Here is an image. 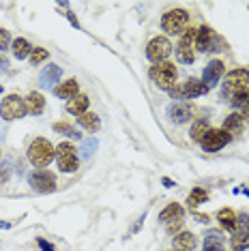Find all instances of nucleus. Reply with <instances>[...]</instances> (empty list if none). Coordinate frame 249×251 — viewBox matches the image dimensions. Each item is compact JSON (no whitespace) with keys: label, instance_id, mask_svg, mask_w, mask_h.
Here are the masks:
<instances>
[{"label":"nucleus","instance_id":"35","mask_svg":"<svg viewBox=\"0 0 249 251\" xmlns=\"http://www.w3.org/2000/svg\"><path fill=\"white\" fill-rule=\"evenodd\" d=\"M37 243H39V247H41L43 251H54V247H52V245H50L48 241H43V238H39Z\"/></svg>","mask_w":249,"mask_h":251},{"label":"nucleus","instance_id":"17","mask_svg":"<svg viewBox=\"0 0 249 251\" xmlns=\"http://www.w3.org/2000/svg\"><path fill=\"white\" fill-rule=\"evenodd\" d=\"M243 127H245V118L241 116V114H228L225 116V121H224V131L230 135H239L241 131H243Z\"/></svg>","mask_w":249,"mask_h":251},{"label":"nucleus","instance_id":"13","mask_svg":"<svg viewBox=\"0 0 249 251\" xmlns=\"http://www.w3.org/2000/svg\"><path fill=\"white\" fill-rule=\"evenodd\" d=\"M180 93H183V99H196V97H202L208 93V86L202 79L198 77H189L185 84H180Z\"/></svg>","mask_w":249,"mask_h":251},{"label":"nucleus","instance_id":"36","mask_svg":"<svg viewBox=\"0 0 249 251\" xmlns=\"http://www.w3.org/2000/svg\"><path fill=\"white\" fill-rule=\"evenodd\" d=\"M7 67H9L7 56H2V54H0V71H7Z\"/></svg>","mask_w":249,"mask_h":251},{"label":"nucleus","instance_id":"28","mask_svg":"<svg viewBox=\"0 0 249 251\" xmlns=\"http://www.w3.org/2000/svg\"><path fill=\"white\" fill-rule=\"evenodd\" d=\"M60 67H56V65H50L48 69H45L43 73V86H52V84H56L60 79Z\"/></svg>","mask_w":249,"mask_h":251},{"label":"nucleus","instance_id":"33","mask_svg":"<svg viewBox=\"0 0 249 251\" xmlns=\"http://www.w3.org/2000/svg\"><path fill=\"white\" fill-rule=\"evenodd\" d=\"M180 227H183V219H176V221L166 224V230H168V234H172V236H176V234L180 232Z\"/></svg>","mask_w":249,"mask_h":251},{"label":"nucleus","instance_id":"9","mask_svg":"<svg viewBox=\"0 0 249 251\" xmlns=\"http://www.w3.org/2000/svg\"><path fill=\"white\" fill-rule=\"evenodd\" d=\"M232 138L228 133H225L224 129H208L206 131V135L202 138V142H200V146L204 148L206 152H217V151H222V148L228 144Z\"/></svg>","mask_w":249,"mask_h":251},{"label":"nucleus","instance_id":"12","mask_svg":"<svg viewBox=\"0 0 249 251\" xmlns=\"http://www.w3.org/2000/svg\"><path fill=\"white\" fill-rule=\"evenodd\" d=\"M224 73H225V65H224V60H211L206 65V69H204V75H202V82L206 84L208 88L215 86V84L219 82V79L224 77Z\"/></svg>","mask_w":249,"mask_h":251},{"label":"nucleus","instance_id":"8","mask_svg":"<svg viewBox=\"0 0 249 251\" xmlns=\"http://www.w3.org/2000/svg\"><path fill=\"white\" fill-rule=\"evenodd\" d=\"M230 241L236 251H243L249 247V215H245V213L236 215V227L232 230Z\"/></svg>","mask_w":249,"mask_h":251},{"label":"nucleus","instance_id":"16","mask_svg":"<svg viewBox=\"0 0 249 251\" xmlns=\"http://www.w3.org/2000/svg\"><path fill=\"white\" fill-rule=\"evenodd\" d=\"M198 247V236L194 232H178L174 236V249L178 251H196Z\"/></svg>","mask_w":249,"mask_h":251},{"label":"nucleus","instance_id":"1","mask_svg":"<svg viewBox=\"0 0 249 251\" xmlns=\"http://www.w3.org/2000/svg\"><path fill=\"white\" fill-rule=\"evenodd\" d=\"M54 157H56V148L45 138L32 140L30 146H28V159H30V163L39 170L48 168V165L54 161Z\"/></svg>","mask_w":249,"mask_h":251},{"label":"nucleus","instance_id":"37","mask_svg":"<svg viewBox=\"0 0 249 251\" xmlns=\"http://www.w3.org/2000/svg\"><path fill=\"white\" fill-rule=\"evenodd\" d=\"M194 215H196V217H198V219H200V221H202V224H208V217H206V215H200V213H194Z\"/></svg>","mask_w":249,"mask_h":251},{"label":"nucleus","instance_id":"20","mask_svg":"<svg viewBox=\"0 0 249 251\" xmlns=\"http://www.w3.org/2000/svg\"><path fill=\"white\" fill-rule=\"evenodd\" d=\"M183 217H185V210H183L180 204H168V206L159 213V221H163V224H170V221L183 219Z\"/></svg>","mask_w":249,"mask_h":251},{"label":"nucleus","instance_id":"40","mask_svg":"<svg viewBox=\"0 0 249 251\" xmlns=\"http://www.w3.org/2000/svg\"><path fill=\"white\" fill-rule=\"evenodd\" d=\"M0 93H2V86H0Z\"/></svg>","mask_w":249,"mask_h":251},{"label":"nucleus","instance_id":"3","mask_svg":"<svg viewBox=\"0 0 249 251\" xmlns=\"http://www.w3.org/2000/svg\"><path fill=\"white\" fill-rule=\"evenodd\" d=\"M196 32H198V28L187 26L183 30V35H180V41L176 45V58H178V62H183V65H191V62L196 60V52H194Z\"/></svg>","mask_w":249,"mask_h":251},{"label":"nucleus","instance_id":"39","mask_svg":"<svg viewBox=\"0 0 249 251\" xmlns=\"http://www.w3.org/2000/svg\"><path fill=\"white\" fill-rule=\"evenodd\" d=\"M170 251H178V249H170Z\"/></svg>","mask_w":249,"mask_h":251},{"label":"nucleus","instance_id":"32","mask_svg":"<svg viewBox=\"0 0 249 251\" xmlns=\"http://www.w3.org/2000/svg\"><path fill=\"white\" fill-rule=\"evenodd\" d=\"M11 43H13L11 41V32L4 30V28H0V50H7Z\"/></svg>","mask_w":249,"mask_h":251},{"label":"nucleus","instance_id":"10","mask_svg":"<svg viewBox=\"0 0 249 251\" xmlns=\"http://www.w3.org/2000/svg\"><path fill=\"white\" fill-rule=\"evenodd\" d=\"M30 187L39 193H52L56 191V176L48 170H37L35 174H30Z\"/></svg>","mask_w":249,"mask_h":251},{"label":"nucleus","instance_id":"21","mask_svg":"<svg viewBox=\"0 0 249 251\" xmlns=\"http://www.w3.org/2000/svg\"><path fill=\"white\" fill-rule=\"evenodd\" d=\"M88 97L86 95H77V97H73V99L67 103V112H71V114H75V116H82V114H86L88 112Z\"/></svg>","mask_w":249,"mask_h":251},{"label":"nucleus","instance_id":"14","mask_svg":"<svg viewBox=\"0 0 249 251\" xmlns=\"http://www.w3.org/2000/svg\"><path fill=\"white\" fill-rule=\"evenodd\" d=\"M168 114L172 123H187L191 118V114H194V105L189 101H176L174 105H170Z\"/></svg>","mask_w":249,"mask_h":251},{"label":"nucleus","instance_id":"25","mask_svg":"<svg viewBox=\"0 0 249 251\" xmlns=\"http://www.w3.org/2000/svg\"><path fill=\"white\" fill-rule=\"evenodd\" d=\"M208 129H211V127H208V121H206V118H198V121H194V125H191V129H189L191 140L200 144L202 138L206 135V131H208Z\"/></svg>","mask_w":249,"mask_h":251},{"label":"nucleus","instance_id":"18","mask_svg":"<svg viewBox=\"0 0 249 251\" xmlns=\"http://www.w3.org/2000/svg\"><path fill=\"white\" fill-rule=\"evenodd\" d=\"M77 90H80V84L75 82V79H67V82H62L60 86H56L54 88V95L56 97H60V99H73V97H77L80 93H77Z\"/></svg>","mask_w":249,"mask_h":251},{"label":"nucleus","instance_id":"11","mask_svg":"<svg viewBox=\"0 0 249 251\" xmlns=\"http://www.w3.org/2000/svg\"><path fill=\"white\" fill-rule=\"evenodd\" d=\"M249 84V71L247 69H234L225 75V82H224V90L230 95L239 93V90H245Z\"/></svg>","mask_w":249,"mask_h":251},{"label":"nucleus","instance_id":"19","mask_svg":"<svg viewBox=\"0 0 249 251\" xmlns=\"http://www.w3.org/2000/svg\"><path fill=\"white\" fill-rule=\"evenodd\" d=\"M26 107H28V112L30 114L39 116V114L45 110V97L41 93H37V90H32V93L26 97Z\"/></svg>","mask_w":249,"mask_h":251},{"label":"nucleus","instance_id":"15","mask_svg":"<svg viewBox=\"0 0 249 251\" xmlns=\"http://www.w3.org/2000/svg\"><path fill=\"white\" fill-rule=\"evenodd\" d=\"M215 37H217V35H215L208 26H200V28H198V32H196V41H194L196 50H198V52H208V50H213Z\"/></svg>","mask_w":249,"mask_h":251},{"label":"nucleus","instance_id":"23","mask_svg":"<svg viewBox=\"0 0 249 251\" xmlns=\"http://www.w3.org/2000/svg\"><path fill=\"white\" fill-rule=\"evenodd\" d=\"M77 123H80L86 131H90V133H97L99 127H101V121L95 112H86V114H82V116H77Z\"/></svg>","mask_w":249,"mask_h":251},{"label":"nucleus","instance_id":"22","mask_svg":"<svg viewBox=\"0 0 249 251\" xmlns=\"http://www.w3.org/2000/svg\"><path fill=\"white\" fill-rule=\"evenodd\" d=\"M11 48H13V56L15 58H20V60H24V58H30V54H32V45L26 41V39H13V43H11Z\"/></svg>","mask_w":249,"mask_h":251},{"label":"nucleus","instance_id":"34","mask_svg":"<svg viewBox=\"0 0 249 251\" xmlns=\"http://www.w3.org/2000/svg\"><path fill=\"white\" fill-rule=\"evenodd\" d=\"M204 251H224V245H217V243H204Z\"/></svg>","mask_w":249,"mask_h":251},{"label":"nucleus","instance_id":"31","mask_svg":"<svg viewBox=\"0 0 249 251\" xmlns=\"http://www.w3.org/2000/svg\"><path fill=\"white\" fill-rule=\"evenodd\" d=\"M204 243H217V245H224V232H222V230H208V232H206Z\"/></svg>","mask_w":249,"mask_h":251},{"label":"nucleus","instance_id":"5","mask_svg":"<svg viewBox=\"0 0 249 251\" xmlns=\"http://www.w3.org/2000/svg\"><path fill=\"white\" fill-rule=\"evenodd\" d=\"M187 22H189V13L187 11L172 9L161 18V28L168 35H183V30L187 28Z\"/></svg>","mask_w":249,"mask_h":251},{"label":"nucleus","instance_id":"30","mask_svg":"<svg viewBox=\"0 0 249 251\" xmlns=\"http://www.w3.org/2000/svg\"><path fill=\"white\" fill-rule=\"evenodd\" d=\"M50 58V54H48V50H43V48H35L32 50V54H30V62L32 65H41L43 60H48Z\"/></svg>","mask_w":249,"mask_h":251},{"label":"nucleus","instance_id":"6","mask_svg":"<svg viewBox=\"0 0 249 251\" xmlns=\"http://www.w3.org/2000/svg\"><path fill=\"white\" fill-rule=\"evenodd\" d=\"M28 112L26 107V99H22L20 95H9L2 99L0 103V116L4 121H15V118H22Z\"/></svg>","mask_w":249,"mask_h":251},{"label":"nucleus","instance_id":"26","mask_svg":"<svg viewBox=\"0 0 249 251\" xmlns=\"http://www.w3.org/2000/svg\"><path fill=\"white\" fill-rule=\"evenodd\" d=\"M206 200H208V193L204 189H200V187H196V189L189 193V198H187V204H189L191 210H196L200 204H204Z\"/></svg>","mask_w":249,"mask_h":251},{"label":"nucleus","instance_id":"7","mask_svg":"<svg viewBox=\"0 0 249 251\" xmlns=\"http://www.w3.org/2000/svg\"><path fill=\"white\" fill-rule=\"evenodd\" d=\"M172 54V43H170L168 37H152L149 45H146V58L157 62H163L168 56Z\"/></svg>","mask_w":249,"mask_h":251},{"label":"nucleus","instance_id":"29","mask_svg":"<svg viewBox=\"0 0 249 251\" xmlns=\"http://www.w3.org/2000/svg\"><path fill=\"white\" fill-rule=\"evenodd\" d=\"M52 129H54V131H58V133H65L67 138H73V140L82 138V135H80V131H75V129H73L69 123H54V125H52Z\"/></svg>","mask_w":249,"mask_h":251},{"label":"nucleus","instance_id":"38","mask_svg":"<svg viewBox=\"0 0 249 251\" xmlns=\"http://www.w3.org/2000/svg\"><path fill=\"white\" fill-rule=\"evenodd\" d=\"M241 116H243V118H247V121H249V107H247V110H243Z\"/></svg>","mask_w":249,"mask_h":251},{"label":"nucleus","instance_id":"4","mask_svg":"<svg viewBox=\"0 0 249 251\" xmlns=\"http://www.w3.org/2000/svg\"><path fill=\"white\" fill-rule=\"evenodd\" d=\"M56 161H58V168L67 174L75 172L77 165H80L77 151L73 148V144H69V142H60V144L56 146Z\"/></svg>","mask_w":249,"mask_h":251},{"label":"nucleus","instance_id":"41","mask_svg":"<svg viewBox=\"0 0 249 251\" xmlns=\"http://www.w3.org/2000/svg\"><path fill=\"white\" fill-rule=\"evenodd\" d=\"M0 170H2V168H0Z\"/></svg>","mask_w":249,"mask_h":251},{"label":"nucleus","instance_id":"24","mask_svg":"<svg viewBox=\"0 0 249 251\" xmlns=\"http://www.w3.org/2000/svg\"><path fill=\"white\" fill-rule=\"evenodd\" d=\"M217 221H219V226L224 227V230H234L236 227V213L232 208H222L217 213Z\"/></svg>","mask_w":249,"mask_h":251},{"label":"nucleus","instance_id":"27","mask_svg":"<svg viewBox=\"0 0 249 251\" xmlns=\"http://www.w3.org/2000/svg\"><path fill=\"white\" fill-rule=\"evenodd\" d=\"M230 103L234 105L236 110H247V107H249V88L234 93V95H232V101H230Z\"/></svg>","mask_w":249,"mask_h":251},{"label":"nucleus","instance_id":"2","mask_svg":"<svg viewBox=\"0 0 249 251\" xmlns=\"http://www.w3.org/2000/svg\"><path fill=\"white\" fill-rule=\"evenodd\" d=\"M149 77H150L159 88L170 90L172 86H176V77H178L176 65H172V62H168V60L157 62V65H152L150 69H149Z\"/></svg>","mask_w":249,"mask_h":251}]
</instances>
